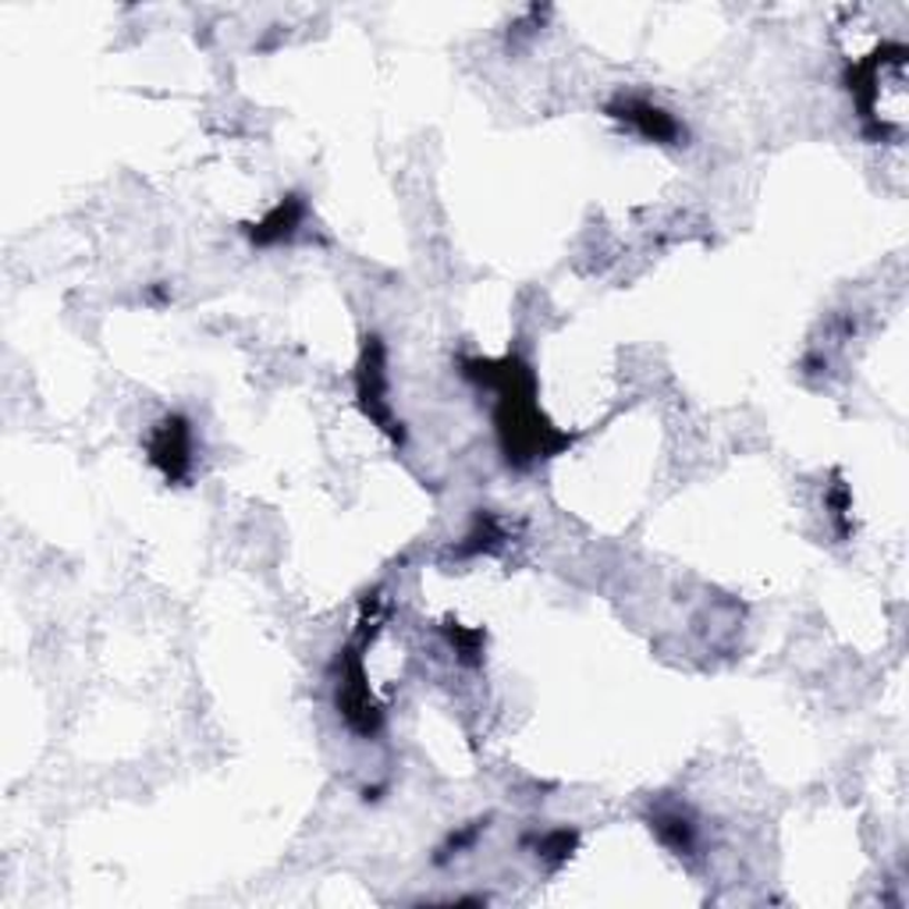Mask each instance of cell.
<instances>
[{
    "label": "cell",
    "mask_w": 909,
    "mask_h": 909,
    "mask_svg": "<svg viewBox=\"0 0 909 909\" xmlns=\"http://www.w3.org/2000/svg\"><path fill=\"white\" fill-rule=\"evenodd\" d=\"M153 462L168 472V477H181L189 469V430L181 420H168L160 423L157 438H153Z\"/></svg>",
    "instance_id": "6da1fadb"
},
{
    "label": "cell",
    "mask_w": 909,
    "mask_h": 909,
    "mask_svg": "<svg viewBox=\"0 0 909 909\" xmlns=\"http://www.w3.org/2000/svg\"><path fill=\"white\" fill-rule=\"evenodd\" d=\"M622 121H629L636 132L647 136V139H676L679 136V124L671 121V114H665L661 107H653V103H643V100H629L622 107V114H618Z\"/></svg>",
    "instance_id": "7a4b0ae2"
},
{
    "label": "cell",
    "mask_w": 909,
    "mask_h": 909,
    "mask_svg": "<svg viewBox=\"0 0 909 909\" xmlns=\"http://www.w3.org/2000/svg\"><path fill=\"white\" fill-rule=\"evenodd\" d=\"M658 835L665 839V846H671V849L679 852V857L693 849V828H689V821H686V817H679V813L658 817Z\"/></svg>",
    "instance_id": "3957f363"
}]
</instances>
